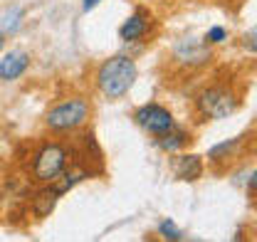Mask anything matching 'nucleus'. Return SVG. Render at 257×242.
Returning <instances> with one entry per match:
<instances>
[{"label": "nucleus", "instance_id": "16", "mask_svg": "<svg viewBox=\"0 0 257 242\" xmlns=\"http://www.w3.org/2000/svg\"><path fill=\"white\" fill-rule=\"evenodd\" d=\"M245 45H250V52L255 55V30H250V35H245Z\"/></svg>", "mask_w": 257, "mask_h": 242}, {"label": "nucleus", "instance_id": "12", "mask_svg": "<svg viewBox=\"0 0 257 242\" xmlns=\"http://www.w3.org/2000/svg\"><path fill=\"white\" fill-rule=\"evenodd\" d=\"M240 144H242V136L230 139V141H223V144H218V146H213V149L208 151V158H210L213 163L227 161V158H232V156H235V149H237Z\"/></svg>", "mask_w": 257, "mask_h": 242}, {"label": "nucleus", "instance_id": "1", "mask_svg": "<svg viewBox=\"0 0 257 242\" xmlns=\"http://www.w3.org/2000/svg\"><path fill=\"white\" fill-rule=\"evenodd\" d=\"M136 62L126 55H114L104 62L96 72V87L106 99H121L136 82Z\"/></svg>", "mask_w": 257, "mask_h": 242}, {"label": "nucleus", "instance_id": "3", "mask_svg": "<svg viewBox=\"0 0 257 242\" xmlns=\"http://www.w3.org/2000/svg\"><path fill=\"white\" fill-rule=\"evenodd\" d=\"M89 114H92V104L82 96H74V99H67L62 104L52 106L45 116V124L52 131H72L89 119Z\"/></svg>", "mask_w": 257, "mask_h": 242}, {"label": "nucleus", "instance_id": "2", "mask_svg": "<svg viewBox=\"0 0 257 242\" xmlns=\"http://www.w3.org/2000/svg\"><path fill=\"white\" fill-rule=\"evenodd\" d=\"M237 106H240L237 94L220 84L208 87L195 96V109L203 119H227L237 111Z\"/></svg>", "mask_w": 257, "mask_h": 242}, {"label": "nucleus", "instance_id": "10", "mask_svg": "<svg viewBox=\"0 0 257 242\" xmlns=\"http://www.w3.org/2000/svg\"><path fill=\"white\" fill-rule=\"evenodd\" d=\"M60 188L57 185H50V188H45V190H40L35 198H32V212L37 215V217H47L50 212L55 210V205H57V200H60Z\"/></svg>", "mask_w": 257, "mask_h": 242}, {"label": "nucleus", "instance_id": "13", "mask_svg": "<svg viewBox=\"0 0 257 242\" xmlns=\"http://www.w3.org/2000/svg\"><path fill=\"white\" fill-rule=\"evenodd\" d=\"M23 15H25V10L20 5H10L0 15V32H15L20 28V23H23Z\"/></svg>", "mask_w": 257, "mask_h": 242}, {"label": "nucleus", "instance_id": "17", "mask_svg": "<svg viewBox=\"0 0 257 242\" xmlns=\"http://www.w3.org/2000/svg\"><path fill=\"white\" fill-rule=\"evenodd\" d=\"M99 3H101V0H84V5H82V8H84V13H89V10H92V8H96Z\"/></svg>", "mask_w": 257, "mask_h": 242}, {"label": "nucleus", "instance_id": "8", "mask_svg": "<svg viewBox=\"0 0 257 242\" xmlns=\"http://www.w3.org/2000/svg\"><path fill=\"white\" fill-rule=\"evenodd\" d=\"M30 67V55L23 50H13L8 52L0 62V79L3 82H15L18 77H23Z\"/></svg>", "mask_w": 257, "mask_h": 242}, {"label": "nucleus", "instance_id": "14", "mask_svg": "<svg viewBox=\"0 0 257 242\" xmlns=\"http://www.w3.org/2000/svg\"><path fill=\"white\" fill-rule=\"evenodd\" d=\"M159 235L163 237V240H171V242L183 240V230H178L173 220H163V222H161L159 225Z\"/></svg>", "mask_w": 257, "mask_h": 242}, {"label": "nucleus", "instance_id": "6", "mask_svg": "<svg viewBox=\"0 0 257 242\" xmlns=\"http://www.w3.org/2000/svg\"><path fill=\"white\" fill-rule=\"evenodd\" d=\"M210 57H213V52H210V45L205 40L181 37L173 45V60L186 64V67H203V64L210 62Z\"/></svg>", "mask_w": 257, "mask_h": 242}, {"label": "nucleus", "instance_id": "18", "mask_svg": "<svg viewBox=\"0 0 257 242\" xmlns=\"http://www.w3.org/2000/svg\"><path fill=\"white\" fill-rule=\"evenodd\" d=\"M3 47H5V37H3V32H0V52H3Z\"/></svg>", "mask_w": 257, "mask_h": 242}, {"label": "nucleus", "instance_id": "4", "mask_svg": "<svg viewBox=\"0 0 257 242\" xmlns=\"http://www.w3.org/2000/svg\"><path fill=\"white\" fill-rule=\"evenodd\" d=\"M67 149L62 144H42L37 153H35V163H32V173L35 178L42 183H55L57 178H62L64 168H67Z\"/></svg>", "mask_w": 257, "mask_h": 242}, {"label": "nucleus", "instance_id": "15", "mask_svg": "<svg viewBox=\"0 0 257 242\" xmlns=\"http://www.w3.org/2000/svg\"><path fill=\"white\" fill-rule=\"evenodd\" d=\"M225 37H227L225 28H213V30H208V35H205V42L208 45H218V42H223Z\"/></svg>", "mask_w": 257, "mask_h": 242}, {"label": "nucleus", "instance_id": "7", "mask_svg": "<svg viewBox=\"0 0 257 242\" xmlns=\"http://www.w3.org/2000/svg\"><path fill=\"white\" fill-rule=\"evenodd\" d=\"M149 28H151V13H149L146 8H136V10L128 15L126 23L121 25L119 37H121L124 42H136V40L146 37Z\"/></svg>", "mask_w": 257, "mask_h": 242}, {"label": "nucleus", "instance_id": "9", "mask_svg": "<svg viewBox=\"0 0 257 242\" xmlns=\"http://www.w3.org/2000/svg\"><path fill=\"white\" fill-rule=\"evenodd\" d=\"M173 173L181 181H198L203 176V158L198 153H181V156H176Z\"/></svg>", "mask_w": 257, "mask_h": 242}, {"label": "nucleus", "instance_id": "5", "mask_svg": "<svg viewBox=\"0 0 257 242\" xmlns=\"http://www.w3.org/2000/svg\"><path fill=\"white\" fill-rule=\"evenodd\" d=\"M134 119H136V124H139L144 131H149V134H154V136H161V134H166V131L173 129V114H171L166 106L156 104V101L144 104L141 109H136Z\"/></svg>", "mask_w": 257, "mask_h": 242}, {"label": "nucleus", "instance_id": "11", "mask_svg": "<svg viewBox=\"0 0 257 242\" xmlns=\"http://www.w3.org/2000/svg\"><path fill=\"white\" fill-rule=\"evenodd\" d=\"M191 141V134H186V131H166V134H161V136H156V144H159V149H163V151L173 153V151H181L186 144Z\"/></svg>", "mask_w": 257, "mask_h": 242}]
</instances>
